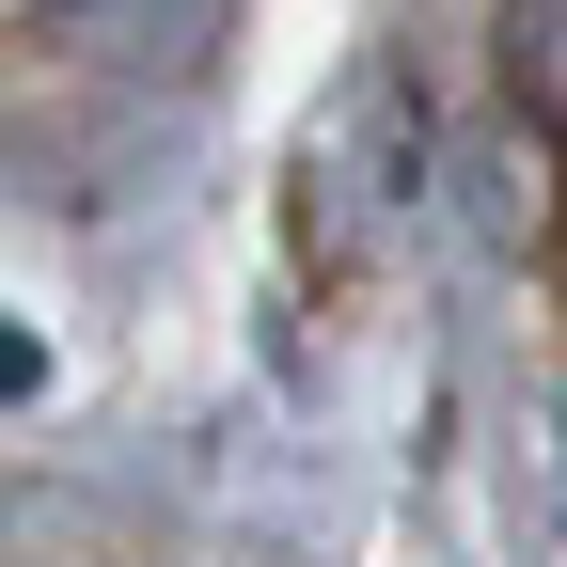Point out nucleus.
<instances>
[{
  "mask_svg": "<svg viewBox=\"0 0 567 567\" xmlns=\"http://www.w3.org/2000/svg\"><path fill=\"white\" fill-rule=\"evenodd\" d=\"M425 142H442V111H425V63H347V80L316 95L300 126V174H284V252H300V284H347L425 189Z\"/></svg>",
  "mask_w": 567,
  "mask_h": 567,
  "instance_id": "obj_1",
  "label": "nucleus"
},
{
  "mask_svg": "<svg viewBox=\"0 0 567 567\" xmlns=\"http://www.w3.org/2000/svg\"><path fill=\"white\" fill-rule=\"evenodd\" d=\"M457 174H473V237L505 252V268H520V252H551V126H536V111L473 126V158H457Z\"/></svg>",
  "mask_w": 567,
  "mask_h": 567,
  "instance_id": "obj_2",
  "label": "nucleus"
}]
</instances>
